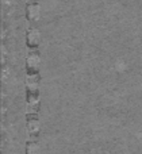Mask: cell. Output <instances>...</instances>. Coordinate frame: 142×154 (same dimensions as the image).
I'll use <instances>...</instances> for the list:
<instances>
[{
    "label": "cell",
    "mask_w": 142,
    "mask_h": 154,
    "mask_svg": "<svg viewBox=\"0 0 142 154\" xmlns=\"http://www.w3.org/2000/svg\"><path fill=\"white\" fill-rule=\"evenodd\" d=\"M27 46L29 48H37L38 46V32L30 31L27 35Z\"/></svg>",
    "instance_id": "1"
},
{
    "label": "cell",
    "mask_w": 142,
    "mask_h": 154,
    "mask_svg": "<svg viewBox=\"0 0 142 154\" xmlns=\"http://www.w3.org/2000/svg\"><path fill=\"white\" fill-rule=\"evenodd\" d=\"M37 16H38V5H35V3H32L31 5L27 7V18L30 20H35Z\"/></svg>",
    "instance_id": "2"
},
{
    "label": "cell",
    "mask_w": 142,
    "mask_h": 154,
    "mask_svg": "<svg viewBox=\"0 0 142 154\" xmlns=\"http://www.w3.org/2000/svg\"><path fill=\"white\" fill-rule=\"evenodd\" d=\"M27 154H38V146L34 141L27 142Z\"/></svg>",
    "instance_id": "3"
},
{
    "label": "cell",
    "mask_w": 142,
    "mask_h": 154,
    "mask_svg": "<svg viewBox=\"0 0 142 154\" xmlns=\"http://www.w3.org/2000/svg\"><path fill=\"white\" fill-rule=\"evenodd\" d=\"M37 64H38V56H35V54H30V57L27 58V65L35 68Z\"/></svg>",
    "instance_id": "4"
}]
</instances>
